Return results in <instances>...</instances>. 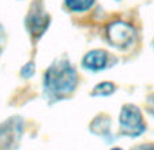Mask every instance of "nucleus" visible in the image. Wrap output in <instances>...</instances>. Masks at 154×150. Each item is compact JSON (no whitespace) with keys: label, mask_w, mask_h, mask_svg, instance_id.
<instances>
[{"label":"nucleus","mask_w":154,"mask_h":150,"mask_svg":"<svg viewBox=\"0 0 154 150\" xmlns=\"http://www.w3.org/2000/svg\"><path fill=\"white\" fill-rule=\"evenodd\" d=\"M146 130L142 112L138 107L132 104H125L120 109L119 115V133L127 138L140 136Z\"/></svg>","instance_id":"obj_2"},{"label":"nucleus","mask_w":154,"mask_h":150,"mask_svg":"<svg viewBox=\"0 0 154 150\" xmlns=\"http://www.w3.org/2000/svg\"><path fill=\"white\" fill-rule=\"evenodd\" d=\"M116 63V59L113 55L105 51V49H93L87 52L82 59V67L86 71L90 72H100L112 67Z\"/></svg>","instance_id":"obj_6"},{"label":"nucleus","mask_w":154,"mask_h":150,"mask_svg":"<svg viewBox=\"0 0 154 150\" xmlns=\"http://www.w3.org/2000/svg\"><path fill=\"white\" fill-rule=\"evenodd\" d=\"M153 46H154V41H153Z\"/></svg>","instance_id":"obj_14"},{"label":"nucleus","mask_w":154,"mask_h":150,"mask_svg":"<svg viewBox=\"0 0 154 150\" xmlns=\"http://www.w3.org/2000/svg\"><path fill=\"white\" fill-rule=\"evenodd\" d=\"M142 150H154V146H145V147H140Z\"/></svg>","instance_id":"obj_12"},{"label":"nucleus","mask_w":154,"mask_h":150,"mask_svg":"<svg viewBox=\"0 0 154 150\" xmlns=\"http://www.w3.org/2000/svg\"><path fill=\"white\" fill-rule=\"evenodd\" d=\"M51 23V18L48 15V12L44 8V4L41 3L40 0L34 2L32 4L29 14L26 15L25 19V26H26L29 34L32 36V38L34 41H38L45 32L48 30Z\"/></svg>","instance_id":"obj_4"},{"label":"nucleus","mask_w":154,"mask_h":150,"mask_svg":"<svg viewBox=\"0 0 154 150\" xmlns=\"http://www.w3.org/2000/svg\"><path fill=\"white\" fill-rule=\"evenodd\" d=\"M96 0H64V4L72 12H85L89 11L94 6Z\"/></svg>","instance_id":"obj_8"},{"label":"nucleus","mask_w":154,"mask_h":150,"mask_svg":"<svg viewBox=\"0 0 154 150\" xmlns=\"http://www.w3.org/2000/svg\"><path fill=\"white\" fill-rule=\"evenodd\" d=\"M116 92V86L113 82H100L96 85L93 89V95L94 97H109Z\"/></svg>","instance_id":"obj_9"},{"label":"nucleus","mask_w":154,"mask_h":150,"mask_svg":"<svg viewBox=\"0 0 154 150\" xmlns=\"http://www.w3.org/2000/svg\"><path fill=\"white\" fill-rule=\"evenodd\" d=\"M78 72L68 59H57L47 68L42 78L44 94L49 101H60L75 92Z\"/></svg>","instance_id":"obj_1"},{"label":"nucleus","mask_w":154,"mask_h":150,"mask_svg":"<svg viewBox=\"0 0 154 150\" xmlns=\"http://www.w3.org/2000/svg\"><path fill=\"white\" fill-rule=\"evenodd\" d=\"M106 38L108 42L113 48L125 51L137 40V30L132 25L124 20H116L112 22L106 29Z\"/></svg>","instance_id":"obj_3"},{"label":"nucleus","mask_w":154,"mask_h":150,"mask_svg":"<svg viewBox=\"0 0 154 150\" xmlns=\"http://www.w3.org/2000/svg\"><path fill=\"white\" fill-rule=\"evenodd\" d=\"M111 127H112V120L109 117H106V116H98L90 124L91 133L96 134V135H101L104 138L111 133Z\"/></svg>","instance_id":"obj_7"},{"label":"nucleus","mask_w":154,"mask_h":150,"mask_svg":"<svg viewBox=\"0 0 154 150\" xmlns=\"http://www.w3.org/2000/svg\"><path fill=\"white\" fill-rule=\"evenodd\" d=\"M23 135V120L14 116L0 124V150H17Z\"/></svg>","instance_id":"obj_5"},{"label":"nucleus","mask_w":154,"mask_h":150,"mask_svg":"<svg viewBox=\"0 0 154 150\" xmlns=\"http://www.w3.org/2000/svg\"><path fill=\"white\" fill-rule=\"evenodd\" d=\"M4 45H6V33H4V29H3V26L0 25V55L3 53Z\"/></svg>","instance_id":"obj_11"},{"label":"nucleus","mask_w":154,"mask_h":150,"mask_svg":"<svg viewBox=\"0 0 154 150\" xmlns=\"http://www.w3.org/2000/svg\"><path fill=\"white\" fill-rule=\"evenodd\" d=\"M34 74H35V64L33 63V61H27V63L20 68V75L26 79L32 78Z\"/></svg>","instance_id":"obj_10"},{"label":"nucleus","mask_w":154,"mask_h":150,"mask_svg":"<svg viewBox=\"0 0 154 150\" xmlns=\"http://www.w3.org/2000/svg\"><path fill=\"white\" fill-rule=\"evenodd\" d=\"M111 150H122L120 147H113V149H111Z\"/></svg>","instance_id":"obj_13"}]
</instances>
